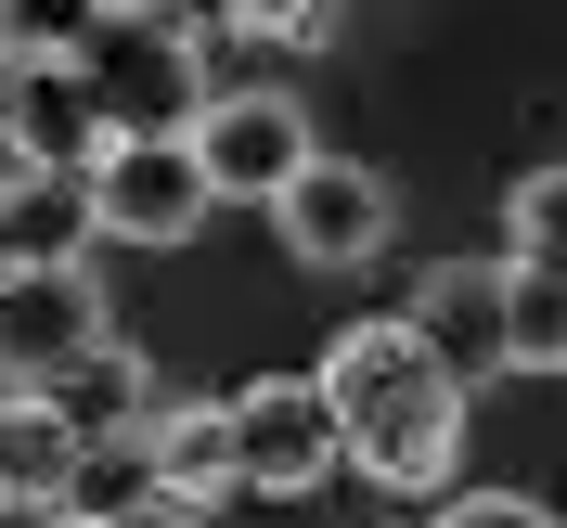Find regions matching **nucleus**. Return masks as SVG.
<instances>
[{
  "label": "nucleus",
  "mask_w": 567,
  "mask_h": 528,
  "mask_svg": "<svg viewBox=\"0 0 567 528\" xmlns=\"http://www.w3.org/2000/svg\"><path fill=\"white\" fill-rule=\"evenodd\" d=\"M322 400H336V425H349V464L374 477V490H439L464 452V374L439 349H425L413 322H349L336 349H322Z\"/></svg>",
  "instance_id": "nucleus-1"
},
{
  "label": "nucleus",
  "mask_w": 567,
  "mask_h": 528,
  "mask_svg": "<svg viewBox=\"0 0 567 528\" xmlns=\"http://www.w3.org/2000/svg\"><path fill=\"white\" fill-rule=\"evenodd\" d=\"M78 77H91V104H104L116 142H194V116L219 104V91H194L207 77V39L181 27V13H91L78 27Z\"/></svg>",
  "instance_id": "nucleus-2"
},
{
  "label": "nucleus",
  "mask_w": 567,
  "mask_h": 528,
  "mask_svg": "<svg viewBox=\"0 0 567 528\" xmlns=\"http://www.w3.org/2000/svg\"><path fill=\"white\" fill-rule=\"evenodd\" d=\"M91 349H116L91 258H52V271H13V283H0V361H13V400H52Z\"/></svg>",
  "instance_id": "nucleus-3"
},
{
  "label": "nucleus",
  "mask_w": 567,
  "mask_h": 528,
  "mask_svg": "<svg viewBox=\"0 0 567 528\" xmlns=\"http://www.w3.org/2000/svg\"><path fill=\"white\" fill-rule=\"evenodd\" d=\"M233 438H246V490H271V503H310L322 477L349 464V425H336L322 374H258V387H233Z\"/></svg>",
  "instance_id": "nucleus-4"
},
{
  "label": "nucleus",
  "mask_w": 567,
  "mask_h": 528,
  "mask_svg": "<svg viewBox=\"0 0 567 528\" xmlns=\"http://www.w3.org/2000/svg\"><path fill=\"white\" fill-rule=\"evenodd\" d=\"M13 168H104L116 155V130H104V104H91V77H78V52L52 27H27L13 13Z\"/></svg>",
  "instance_id": "nucleus-5"
},
{
  "label": "nucleus",
  "mask_w": 567,
  "mask_h": 528,
  "mask_svg": "<svg viewBox=\"0 0 567 528\" xmlns=\"http://www.w3.org/2000/svg\"><path fill=\"white\" fill-rule=\"evenodd\" d=\"M194 155H207L219 207H284V194H297V180L322 168L310 116L284 104V91H219V104L194 116Z\"/></svg>",
  "instance_id": "nucleus-6"
},
{
  "label": "nucleus",
  "mask_w": 567,
  "mask_h": 528,
  "mask_svg": "<svg viewBox=\"0 0 567 528\" xmlns=\"http://www.w3.org/2000/svg\"><path fill=\"white\" fill-rule=\"evenodd\" d=\"M219 207V180L194 142H116L104 168H91V219H104V246H194Z\"/></svg>",
  "instance_id": "nucleus-7"
},
{
  "label": "nucleus",
  "mask_w": 567,
  "mask_h": 528,
  "mask_svg": "<svg viewBox=\"0 0 567 528\" xmlns=\"http://www.w3.org/2000/svg\"><path fill=\"white\" fill-rule=\"evenodd\" d=\"M284 246L310 258V271H361V258H388V232H400V194L374 168H349V155H322L297 194H284Z\"/></svg>",
  "instance_id": "nucleus-8"
},
{
  "label": "nucleus",
  "mask_w": 567,
  "mask_h": 528,
  "mask_svg": "<svg viewBox=\"0 0 567 528\" xmlns=\"http://www.w3.org/2000/svg\"><path fill=\"white\" fill-rule=\"evenodd\" d=\"M425 349L452 361L464 387L477 374H516V322H503V258H464V271H425V297L400 310Z\"/></svg>",
  "instance_id": "nucleus-9"
},
{
  "label": "nucleus",
  "mask_w": 567,
  "mask_h": 528,
  "mask_svg": "<svg viewBox=\"0 0 567 528\" xmlns=\"http://www.w3.org/2000/svg\"><path fill=\"white\" fill-rule=\"evenodd\" d=\"M52 413H65V438H78V452H116V438H155V413H168V400H155L142 349H91L65 387H52Z\"/></svg>",
  "instance_id": "nucleus-10"
},
{
  "label": "nucleus",
  "mask_w": 567,
  "mask_h": 528,
  "mask_svg": "<svg viewBox=\"0 0 567 528\" xmlns=\"http://www.w3.org/2000/svg\"><path fill=\"white\" fill-rule=\"evenodd\" d=\"M155 477H168V503H194V516H207L219 490H246L233 400H168V413H155Z\"/></svg>",
  "instance_id": "nucleus-11"
},
{
  "label": "nucleus",
  "mask_w": 567,
  "mask_h": 528,
  "mask_svg": "<svg viewBox=\"0 0 567 528\" xmlns=\"http://www.w3.org/2000/svg\"><path fill=\"white\" fill-rule=\"evenodd\" d=\"M0 232H13V271H52V258H78V232H104V219H91V168H13V194H0Z\"/></svg>",
  "instance_id": "nucleus-12"
},
{
  "label": "nucleus",
  "mask_w": 567,
  "mask_h": 528,
  "mask_svg": "<svg viewBox=\"0 0 567 528\" xmlns=\"http://www.w3.org/2000/svg\"><path fill=\"white\" fill-rule=\"evenodd\" d=\"M503 258L567 283V168H529L516 194H503Z\"/></svg>",
  "instance_id": "nucleus-13"
},
{
  "label": "nucleus",
  "mask_w": 567,
  "mask_h": 528,
  "mask_svg": "<svg viewBox=\"0 0 567 528\" xmlns=\"http://www.w3.org/2000/svg\"><path fill=\"white\" fill-rule=\"evenodd\" d=\"M503 322H516V374H567V283L503 258Z\"/></svg>",
  "instance_id": "nucleus-14"
},
{
  "label": "nucleus",
  "mask_w": 567,
  "mask_h": 528,
  "mask_svg": "<svg viewBox=\"0 0 567 528\" xmlns=\"http://www.w3.org/2000/svg\"><path fill=\"white\" fill-rule=\"evenodd\" d=\"M439 528H555V503H529V490H452Z\"/></svg>",
  "instance_id": "nucleus-15"
},
{
  "label": "nucleus",
  "mask_w": 567,
  "mask_h": 528,
  "mask_svg": "<svg viewBox=\"0 0 567 528\" xmlns=\"http://www.w3.org/2000/svg\"><path fill=\"white\" fill-rule=\"evenodd\" d=\"M104 528H207V516H194V503H168V490H155V503H130V516H104Z\"/></svg>",
  "instance_id": "nucleus-16"
},
{
  "label": "nucleus",
  "mask_w": 567,
  "mask_h": 528,
  "mask_svg": "<svg viewBox=\"0 0 567 528\" xmlns=\"http://www.w3.org/2000/svg\"><path fill=\"white\" fill-rule=\"evenodd\" d=\"M13 528H91L78 503H13Z\"/></svg>",
  "instance_id": "nucleus-17"
}]
</instances>
